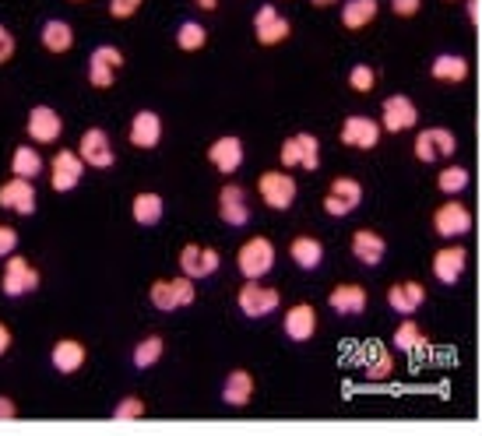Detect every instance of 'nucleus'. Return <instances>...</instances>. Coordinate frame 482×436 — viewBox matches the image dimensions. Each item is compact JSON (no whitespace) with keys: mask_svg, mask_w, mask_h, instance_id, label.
Masks as SVG:
<instances>
[{"mask_svg":"<svg viewBox=\"0 0 482 436\" xmlns=\"http://www.w3.org/2000/svg\"><path fill=\"white\" fill-rule=\"evenodd\" d=\"M198 282L190 275H180L177 278H155L152 285H148V303L159 310V314H173V310H187V306H194V299H198V289H194Z\"/></svg>","mask_w":482,"mask_h":436,"instance_id":"f257e3e1","label":"nucleus"},{"mask_svg":"<svg viewBox=\"0 0 482 436\" xmlns=\"http://www.w3.org/2000/svg\"><path fill=\"white\" fill-rule=\"evenodd\" d=\"M236 306H240V314L247 321H264L282 306V292L272 289V285H264V278H247L240 285V292H236Z\"/></svg>","mask_w":482,"mask_h":436,"instance_id":"f03ea898","label":"nucleus"},{"mask_svg":"<svg viewBox=\"0 0 482 436\" xmlns=\"http://www.w3.org/2000/svg\"><path fill=\"white\" fill-rule=\"evenodd\" d=\"M278 159L282 169H306V173H317L321 169V141L310 131H296L282 141L278 148Z\"/></svg>","mask_w":482,"mask_h":436,"instance_id":"7ed1b4c3","label":"nucleus"},{"mask_svg":"<svg viewBox=\"0 0 482 436\" xmlns=\"http://www.w3.org/2000/svg\"><path fill=\"white\" fill-rule=\"evenodd\" d=\"M43 285V275H39V268L22 257V253H11L7 261H4V275H0V292L7 299H22L28 292H36Z\"/></svg>","mask_w":482,"mask_h":436,"instance_id":"20e7f679","label":"nucleus"},{"mask_svg":"<svg viewBox=\"0 0 482 436\" xmlns=\"http://www.w3.org/2000/svg\"><path fill=\"white\" fill-rule=\"evenodd\" d=\"M257 197L272 211H289L299 197L296 176H289V169H268L257 176Z\"/></svg>","mask_w":482,"mask_h":436,"instance_id":"39448f33","label":"nucleus"},{"mask_svg":"<svg viewBox=\"0 0 482 436\" xmlns=\"http://www.w3.org/2000/svg\"><path fill=\"white\" fill-rule=\"evenodd\" d=\"M458 152V134L451 127H426V131H415V141H412V155L426 165L434 162H447L455 159Z\"/></svg>","mask_w":482,"mask_h":436,"instance_id":"423d86ee","label":"nucleus"},{"mask_svg":"<svg viewBox=\"0 0 482 436\" xmlns=\"http://www.w3.org/2000/svg\"><path fill=\"white\" fill-rule=\"evenodd\" d=\"M363 197H367V190H363V184H359L356 176H335L321 197L324 215H331V218H348L356 207L363 205Z\"/></svg>","mask_w":482,"mask_h":436,"instance_id":"0eeeda50","label":"nucleus"},{"mask_svg":"<svg viewBox=\"0 0 482 436\" xmlns=\"http://www.w3.org/2000/svg\"><path fill=\"white\" fill-rule=\"evenodd\" d=\"M275 243L268 236H251L243 239V247L236 250V268L243 278H268L275 268Z\"/></svg>","mask_w":482,"mask_h":436,"instance_id":"6e6552de","label":"nucleus"},{"mask_svg":"<svg viewBox=\"0 0 482 436\" xmlns=\"http://www.w3.org/2000/svg\"><path fill=\"white\" fill-rule=\"evenodd\" d=\"M476 226V218H472V207L461 205L458 197H447L444 205H436L434 211V232L440 239H465L468 232Z\"/></svg>","mask_w":482,"mask_h":436,"instance_id":"1a4fd4ad","label":"nucleus"},{"mask_svg":"<svg viewBox=\"0 0 482 436\" xmlns=\"http://www.w3.org/2000/svg\"><path fill=\"white\" fill-rule=\"evenodd\" d=\"M384 138V127H380V116H363V113H352L342 120L338 127V141L345 148H356V152H373L377 144Z\"/></svg>","mask_w":482,"mask_h":436,"instance_id":"9d476101","label":"nucleus"},{"mask_svg":"<svg viewBox=\"0 0 482 436\" xmlns=\"http://www.w3.org/2000/svg\"><path fill=\"white\" fill-rule=\"evenodd\" d=\"M289 36H293V22L278 11L275 4H261L257 15H253V39H257V47L264 49L282 47Z\"/></svg>","mask_w":482,"mask_h":436,"instance_id":"9b49d317","label":"nucleus"},{"mask_svg":"<svg viewBox=\"0 0 482 436\" xmlns=\"http://www.w3.org/2000/svg\"><path fill=\"white\" fill-rule=\"evenodd\" d=\"M380 127H384V134L415 131V127H419V106H415L412 95H405V92L388 95V99L380 102Z\"/></svg>","mask_w":482,"mask_h":436,"instance_id":"f8f14e48","label":"nucleus"},{"mask_svg":"<svg viewBox=\"0 0 482 436\" xmlns=\"http://www.w3.org/2000/svg\"><path fill=\"white\" fill-rule=\"evenodd\" d=\"M85 159L78 155V148H57V155L49 159V186L57 194H70L74 186L85 180Z\"/></svg>","mask_w":482,"mask_h":436,"instance_id":"ddd939ff","label":"nucleus"},{"mask_svg":"<svg viewBox=\"0 0 482 436\" xmlns=\"http://www.w3.org/2000/svg\"><path fill=\"white\" fill-rule=\"evenodd\" d=\"M0 207L18 215V218H32L39 207V194H36V180L25 176H11L0 184Z\"/></svg>","mask_w":482,"mask_h":436,"instance_id":"4468645a","label":"nucleus"},{"mask_svg":"<svg viewBox=\"0 0 482 436\" xmlns=\"http://www.w3.org/2000/svg\"><path fill=\"white\" fill-rule=\"evenodd\" d=\"M434 278L440 285H447V289H455L461 278H465V268H468V247L458 243V239H451V243H444L440 250L434 253Z\"/></svg>","mask_w":482,"mask_h":436,"instance_id":"2eb2a0df","label":"nucleus"},{"mask_svg":"<svg viewBox=\"0 0 482 436\" xmlns=\"http://www.w3.org/2000/svg\"><path fill=\"white\" fill-rule=\"evenodd\" d=\"M367 306H370V292L359 285V282H342V285H335V289L327 292V310H331L335 317H345V321L363 317Z\"/></svg>","mask_w":482,"mask_h":436,"instance_id":"dca6fc26","label":"nucleus"},{"mask_svg":"<svg viewBox=\"0 0 482 436\" xmlns=\"http://www.w3.org/2000/svg\"><path fill=\"white\" fill-rule=\"evenodd\" d=\"M78 155L85 159L89 169H113L116 165V148L102 127L81 131V138H78Z\"/></svg>","mask_w":482,"mask_h":436,"instance_id":"f3484780","label":"nucleus"},{"mask_svg":"<svg viewBox=\"0 0 482 436\" xmlns=\"http://www.w3.org/2000/svg\"><path fill=\"white\" fill-rule=\"evenodd\" d=\"M251 197L240 184H226L219 190V222L230 229H247L251 226Z\"/></svg>","mask_w":482,"mask_h":436,"instance_id":"a211bd4d","label":"nucleus"},{"mask_svg":"<svg viewBox=\"0 0 482 436\" xmlns=\"http://www.w3.org/2000/svg\"><path fill=\"white\" fill-rule=\"evenodd\" d=\"M25 131H28L32 144H57L60 134H64V116L57 113L53 106H47V102H39V106L28 110Z\"/></svg>","mask_w":482,"mask_h":436,"instance_id":"6ab92c4d","label":"nucleus"},{"mask_svg":"<svg viewBox=\"0 0 482 436\" xmlns=\"http://www.w3.org/2000/svg\"><path fill=\"white\" fill-rule=\"evenodd\" d=\"M222 268V253L215 250V247H201V243H184V250H180V271L190 275L194 282H205L211 278L215 271Z\"/></svg>","mask_w":482,"mask_h":436,"instance_id":"aec40b11","label":"nucleus"},{"mask_svg":"<svg viewBox=\"0 0 482 436\" xmlns=\"http://www.w3.org/2000/svg\"><path fill=\"white\" fill-rule=\"evenodd\" d=\"M348 253H352V261H359L363 268H380L384 264V257H388V239H384V232L363 229L352 232V239H348Z\"/></svg>","mask_w":482,"mask_h":436,"instance_id":"412c9836","label":"nucleus"},{"mask_svg":"<svg viewBox=\"0 0 482 436\" xmlns=\"http://www.w3.org/2000/svg\"><path fill=\"white\" fill-rule=\"evenodd\" d=\"M282 331H285L289 342L296 345L314 342V335H317V310H314V303H293L285 310V317H282Z\"/></svg>","mask_w":482,"mask_h":436,"instance_id":"4be33fe9","label":"nucleus"},{"mask_svg":"<svg viewBox=\"0 0 482 436\" xmlns=\"http://www.w3.org/2000/svg\"><path fill=\"white\" fill-rule=\"evenodd\" d=\"M243 155H247V152H243V138H236V134H222V138H215L208 144V162H211V169L222 173V176L240 173Z\"/></svg>","mask_w":482,"mask_h":436,"instance_id":"5701e85b","label":"nucleus"},{"mask_svg":"<svg viewBox=\"0 0 482 436\" xmlns=\"http://www.w3.org/2000/svg\"><path fill=\"white\" fill-rule=\"evenodd\" d=\"M388 306L391 314H398V317H415L426 306V285L423 282H412V278L394 282L388 289Z\"/></svg>","mask_w":482,"mask_h":436,"instance_id":"b1692460","label":"nucleus"},{"mask_svg":"<svg viewBox=\"0 0 482 436\" xmlns=\"http://www.w3.org/2000/svg\"><path fill=\"white\" fill-rule=\"evenodd\" d=\"M356 363H359V369L367 373L370 380H388L391 373H394V356H391L388 345L377 342V338H370V342L359 345Z\"/></svg>","mask_w":482,"mask_h":436,"instance_id":"393cba45","label":"nucleus"},{"mask_svg":"<svg viewBox=\"0 0 482 436\" xmlns=\"http://www.w3.org/2000/svg\"><path fill=\"white\" fill-rule=\"evenodd\" d=\"M127 141L131 148H141V152H152L159 148L162 141V116L155 110H138L131 116V127H127Z\"/></svg>","mask_w":482,"mask_h":436,"instance_id":"a878e982","label":"nucleus"},{"mask_svg":"<svg viewBox=\"0 0 482 436\" xmlns=\"http://www.w3.org/2000/svg\"><path fill=\"white\" fill-rule=\"evenodd\" d=\"M85 363H89V348L78 338H60L49 348V367L57 369V373H64V377H74Z\"/></svg>","mask_w":482,"mask_h":436,"instance_id":"bb28decb","label":"nucleus"},{"mask_svg":"<svg viewBox=\"0 0 482 436\" xmlns=\"http://www.w3.org/2000/svg\"><path fill=\"white\" fill-rule=\"evenodd\" d=\"M468 74H472L468 57L451 53V49L436 53L434 60H430V78H434V81H440V85H461V81H468Z\"/></svg>","mask_w":482,"mask_h":436,"instance_id":"cd10ccee","label":"nucleus"},{"mask_svg":"<svg viewBox=\"0 0 482 436\" xmlns=\"http://www.w3.org/2000/svg\"><path fill=\"white\" fill-rule=\"evenodd\" d=\"M289 257L299 271H317L324 264V243L314 236V232H299L289 243Z\"/></svg>","mask_w":482,"mask_h":436,"instance_id":"c85d7f7f","label":"nucleus"},{"mask_svg":"<svg viewBox=\"0 0 482 436\" xmlns=\"http://www.w3.org/2000/svg\"><path fill=\"white\" fill-rule=\"evenodd\" d=\"M253 390H257V380L247 369H232L222 384V405L226 409H247L253 401Z\"/></svg>","mask_w":482,"mask_h":436,"instance_id":"c756f323","label":"nucleus"},{"mask_svg":"<svg viewBox=\"0 0 482 436\" xmlns=\"http://www.w3.org/2000/svg\"><path fill=\"white\" fill-rule=\"evenodd\" d=\"M162 215H166V201H162L159 190H141L134 194V201H131V218H134V226L141 229H152V226H159Z\"/></svg>","mask_w":482,"mask_h":436,"instance_id":"7c9ffc66","label":"nucleus"},{"mask_svg":"<svg viewBox=\"0 0 482 436\" xmlns=\"http://www.w3.org/2000/svg\"><path fill=\"white\" fill-rule=\"evenodd\" d=\"M380 0H342V28L345 32H363L377 22Z\"/></svg>","mask_w":482,"mask_h":436,"instance_id":"2f4dec72","label":"nucleus"},{"mask_svg":"<svg viewBox=\"0 0 482 436\" xmlns=\"http://www.w3.org/2000/svg\"><path fill=\"white\" fill-rule=\"evenodd\" d=\"M39 43H43V49L53 53V57L70 53V47H74V28H70V22H64V18H47L43 28H39Z\"/></svg>","mask_w":482,"mask_h":436,"instance_id":"473e14b6","label":"nucleus"},{"mask_svg":"<svg viewBox=\"0 0 482 436\" xmlns=\"http://www.w3.org/2000/svg\"><path fill=\"white\" fill-rule=\"evenodd\" d=\"M391 345L398 348V352H405V356H419L430 338H426V331L415 324V317H405V321L394 327V335H391Z\"/></svg>","mask_w":482,"mask_h":436,"instance_id":"72a5a7b5","label":"nucleus"},{"mask_svg":"<svg viewBox=\"0 0 482 436\" xmlns=\"http://www.w3.org/2000/svg\"><path fill=\"white\" fill-rule=\"evenodd\" d=\"M173 43L180 53H201L208 47V25L201 18H184L173 32Z\"/></svg>","mask_w":482,"mask_h":436,"instance_id":"f704fd0d","label":"nucleus"},{"mask_svg":"<svg viewBox=\"0 0 482 436\" xmlns=\"http://www.w3.org/2000/svg\"><path fill=\"white\" fill-rule=\"evenodd\" d=\"M47 162H43V152L32 148V144H18L15 155H11V176H25V180H36L43 176Z\"/></svg>","mask_w":482,"mask_h":436,"instance_id":"c9c22d12","label":"nucleus"},{"mask_svg":"<svg viewBox=\"0 0 482 436\" xmlns=\"http://www.w3.org/2000/svg\"><path fill=\"white\" fill-rule=\"evenodd\" d=\"M472 184V173H468V165H444L440 169V176H436V190L444 194V197H461L465 190Z\"/></svg>","mask_w":482,"mask_h":436,"instance_id":"e433bc0d","label":"nucleus"},{"mask_svg":"<svg viewBox=\"0 0 482 436\" xmlns=\"http://www.w3.org/2000/svg\"><path fill=\"white\" fill-rule=\"evenodd\" d=\"M162 352H166L162 335H145V338L134 345V352H131V363H134V369H152L162 359Z\"/></svg>","mask_w":482,"mask_h":436,"instance_id":"4c0bfd02","label":"nucleus"},{"mask_svg":"<svg viewBox=\"0 0 482 436\" xmlns=\"http://www.w3.org/2000/svg\"><path fill=\"white\" fill-rule=\"evenodd\" d=\"M377 81H380V74L373 64H352V70H348V89L356 95H370L377 89Z\"/></svg>","mask_w":482,"mask_h":436,"instance_id":"58836bf2","label":"nucleus"},{"mask_svg":"<svg viewBox=\"0 0 482 436\" xmlns=\"http://www.w3.org/2000/svg\"><path fill=\"white\" fill-rule=\"evenodd\" d=\"M145 415H148L145 398H138V394H127V398H120V401L113 405L110 419H116V422H138V419H145Z\"/></svg>","mask_w":482,"mask_h":436,"instance_id":"ea45409f","label":"nucleus"},{"mask_svg":"<svg viewBox=\"0 0 482 436\" xmlns=\"http://www.w3.org/2000/svg\"><path fill=\"white\" fill-rule=\"evenodd\" d=\"M116 74H120L116 68H106V64H92V60H89V85H92V89H99V92L113 89Z\"/></svg>","mask_w":482,"mask_h":436,"instance_id":"a19ab883","label":"nucleus"},{"mask_svg":"<svg viewBox=\"0 0 482 436\" xmlns=\"http://www.w3.org/2000/svg\"><path fill=\"white\" fill-rule=\"evenodd\" d=\"M92 64H106V68H123V49L113 47V43H99V47L92 49V57H89Z\"/></svg>","mask_w":482,"mask_h":436,"instance_id":"79ce46f5","label":"nucleus"},{"mask_svg":"<svg viewBox=\"0 0 482 436\" xmlns=\"http://www.w3.org/2000/svg\"><path fill=\"white\" fill-rule=\"evenodd\" d=\"M106 7H110V18L113 22H127V18H134L141 7H145V0H106Z\"/></svg>","mask_w":482,"mask_h":436,"instance_id":"37998d69","label":"nucleus"},{"mask_svg":"<svg viewBox=\"0 0 482 436\" xmlns=\"http://www.w3.org/2000/svg\"><path fill=\"white\" fill-rule=\"evenodd\" d=\"M388 7L394 11V18L409 22V18H415L423 11V0H388Z\"/></svg>","mask_w":482,"mask_h":436,"instance_id":"c03bdc74","label":"nucleus"},{"mask_svg":"<svg viewBox=\"0 0 482 436\" xmlns=\"http://www.w3.org/2000/svg\"><path fill=\"white\" fill-rule=\"evenodd\" d=\"M15 250H18V229L0 222V261H7Z\"/></svg>","mask_w":482,"mask_h":436,"instance_id":"a18cd8bd","label":"nucleus"},{"mask_svg":"<svg viewBox=\"0 0 482 436\" xmlns=\"http://www.w3.org/2000/svg\"><path fill=\"white\" fill-rule=\"evenodd\" d=\"M15 49H18V43H15V32L0 22V68H4V64H11Z\"/></svg>","mask_w":482,"mask_h":436,"instance_id":"49530a36","label":"nucleus"},{"mask_svg":"<svg viewBox=\"0 0 482 436\" xmlns=\"http://www.w3.org/2000/svg\"><path fill=\"white\" fill-rule=\"evenodd\" d=\"M4 419H18V405H15V398H7V394H0V422Z\"/></svg>","mask_w":482,"mask_h":436,"instance_id":"de8ad7c7","label":"nucleus"},{"mask_svg":"<svg viewBox=\"0 0 482 436\" xmlns=\"http://www.w3.org/2000/svg\"><path fill=\"white\" fill-rule=\"evenodd\" d=\"M11 342H15V338H11V327L0 321V359L11 352Z\"/></svg>","mask_w":482,"mask_h":436,"instance_id":"09e8293b","label":"nucleus"},{"mask_svg":"<svg viewBox=\"0 0 482 436\" xmlns=\"http://www.w3.org/2000/svg\"><path fill=\"white\" fill-rule=\"evenodd\" d=\"M465 11H468V22H472V25L482 22V4H479V0H465Z\"/></svg>","mask_w":482,"mask_h":436,"instance_id":"8fccbe9b","label":"nucleus"},{"mask_svg":"<svg viewBox=\"0 0 482 436\" xmlns=\"http://www.w3.org/2000/svg\"><path fill=\"white\" fill-rule=\"evenodd\" d=\"M194 7H201V11H219V0H190Z\"/></svg>","mask_w":482,"mask_h":436,"instance_id":"3c124183","label":"nucleus"},{"mask_svg":"<svg viewBox=\"0 0 482 436\" xmlns=\"http://www.w3.org/2000/svg\"><path fill=\"white\" fill-rule=\"evenodd\" d=\"M310 4H314V7H321V11H327V7H338L342 0H310Z\"/></svg>","mask_w":482,"mask_h":436,"instance_id":"603ef678","label":"nucleus"},{"mask_svg":"<svg viewBox=\"0 0 482 436\" xmlns=\"http://www.w3.org/2000/svg\"><path fill=\"white\" fill-rule=\"evenodd\" d=\"M70 4H85V0H70Z\"/></svg>","mask_w":482,"mask_h":436,"instance_id":"864d4df0","label":"nucleus"},{"mask_svg":"<svg viewBox=\"0 0 482 436\" xmlns=\"http://www.w3.org/2000/svg\"><path fill=\"white\" fill-rule=\"evenodd\" d=\"M447 4H458V0H447Z\"/></svg>","mask_w":482,"mask_h":436,"instance_id":"5fc2aeb1","label":"nucleus"}]
</instances>
